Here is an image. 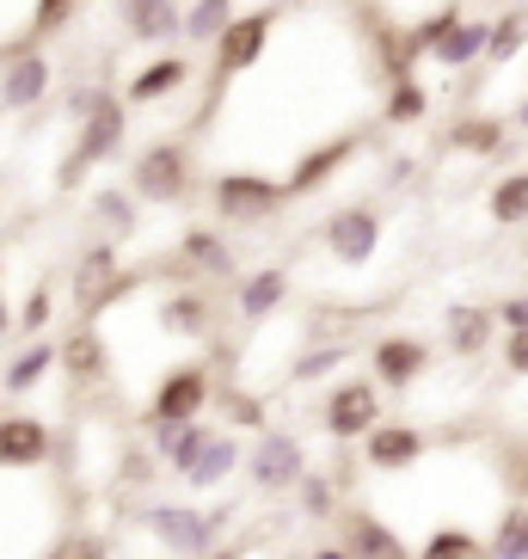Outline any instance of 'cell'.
I'll use <instances>...</instances> for the list:
<instances>
[{
  "instance_id": "6da1fadb",
  "label": "cell",
  "mask_w": 528,
  "mask_h": 559,
  "mask_svg": "<svg viewBox=\"0 0 528 559\" xmlns=\"http://www.w3.org/2000/svg\"><path fill=\"white\" fill-rule=\"evenodd\" d=\"M130 191L142 203H184L191 198V154H184V142H166V135L148 142L130 166Z\"/></svg>"
},
{
  "instance_id": "7a4b0ae2",
  "label": "cell",
  "mask_w": 528,
  "mask_h": 559,
  "mask_svg": "<svg viewBox=\"0 0 528 559\" xmlns=\"http://www.w3.org/2000/svg\"><path fill=\"white\" fill-rule=\"evenodd\" d=\"M123 135H130V111L117 99H105L99 111L81 123V142H74V154L62 160V191H74L81 185V173L86 166H105V160H117V148H123Z\"/></svg>"
},
{
  "instance_id": "3957f363",
  "label": "cell",
  "mask_w": 528,
  "mask_h": 559,
  "mask_svg": "<svg viewBox=\"0 0 528 559\" xmlns=\"http://www.w3.org/2000/svg\"><path fill=\"white\" fill-rule=\"evenodd\" d=\"M320 425H326V437H338V443H363L375 425H387V418H381V388L369 376H350L345 388H332Z\"/></svg>"
},
{
  "instance_id": "277c9868",
  "label": "cell",
  "mask_w": 528,
  "mask_h": 559,
  "mask_svg": "<svg viewBox=\"0 0 528 559\" xmlns=\"http://www.w3.org/2000/svg\"><path fill=\"white\" fill-rule=\"evenodd\" d=\"M209 198H215L221 222H264V215L289 198V185L271 179V173H221Z\"/></svg>"
},
{
  "instance_id": "5b68a950",
  "label": "cell",
  "mask_w": 528,
  "mask_h": 559,
  "mask_svg": "<svg viewBox=\"0 0 528 559\" xmlns=\"http://www.w3.org/2000/svg\"><path fill=\"white\" fill-rule=\"evenodd\" d=\"M209 406V369L203 362H179L166 369L160 388H154V425H197V412Z\"/></svg>"
},
{
  "instance_id": "8992f818",
  "label": "cell",
  "mask_w": 528,
  "mask_h": 559,
  "mask_svg": "<svg viewBox=\"0 0 528 559\" xmlns=\"http://www.w3.org/2000/svg\"><path fill=\"white\" fill-rule=\"evenodd\" d=\"M301 479H308L301 443L289 437V430H264L259 449H252V486H259V492H289V486H301Z\"/></svg>"
},
{
  "instance_id": "52a82bcc",
  "label": "cell",
  "mask_w": 528,
  "mask_h": 559,
  "mask_svg": "<svg viewBox=\"0 0 528 559\" xmlns=\"http://www.w3.org/2000/svg\"><path fill=\"white\" fill-rule=\"evenodd\" d=\"M320 240H326V252L338 264H369V259H375V247H381V215L363 210V203H350V210L326 215Z\"/></svg>"
},
{
  "instance_id": "ba28073f",
  "label": "cell",
  "mask_w": 528,
  "mask_h": 559,
  "mask_svg": "<svg viewBox=\"0 0 528 559\" xmlns=\"http://www.w3.org/2000/svg\"><path fill=\"white\" fill-rule=\"evenodd\" d=\"M271 32H277V7H259V13H240L228 25V37L215 44V74H240L271 50Z\"/></svg>"
},
{
  "instance_id": "9c48e42d",
  "label": "cell",
  "mask_w": 528,
  "mask_h": 559,
  "mask_svg": "<svg viewBox=\"0 0 528 559\" xmlns=\"http://www.w3.org/2000/svg\"><path fill=\"white\" fill-rule=\"evenodd\" d=\"M148 528L160 535L172 554H191V559H209L215 535H221V523L215 516H203V510H184V504H160L148 510Z\"/></svg>"
},
{
  "instance_id": "30bf717a",
  "label": "cell",
  "mask_w": 528,
  "mask_h": 559,
  "mask_svg": "<svg viewBox=\"0 0 528 559\" xmlns=\"http://www.w3.org/2000/svg\"><path fill=\"white\" fill-rule=\"evenodd\" d=\"M44 93H50V62L37 44H19L7 74H0V111H32Z\"/></svg>"
},
{
  "instance_id": "8fae6325",
  "label": "cell",
  "mask_w": 528,
  "mask_h": 559,
  "mask_svg": "<svg viewBox=\"0 0 528 559\" xmlns=\"http://www.w3.org/2000/svg\"><path fill=\"white\" fill-rule=\"evenodd\" d=\"M37 461H50V425L19 412V418H0V467L7 474H25Z\"/></svg>"
},
{
  "instance_id": "7c38bea8",
  "label": "cell",
  "mask_w": 528,
  "mask_h": 559,
  "mask_svg": "<svg viewBox=\"0 0 528 559\" xmlns=\"http://www.w3.org/2000/svg\"><path fill=\"white\" fill-rule=\"evenodd\" d=\"M418 455H424V430L418 425H375L363 437V461L375 474H406Z\"/></svg>"
},
{
  "instance_id": "4fadbf2b",
  "label": "cell",
  "mask_w": 528,
  "mask_h": 559,
  "mask_svg": "<svg viewBox=\"0 0 528 559\" xmlns=\"http://www.w3.org/2000/svg\"><path fill=\"white\" fill-rule=\"evenodd\" d=\"M111 13L130 25L135 44H172V37H184V13L172 0H111Z\"/></svg>"
},
{
  "instance_id": "5bb4252c",
  "label": "cell",
  "mask_w": 528,
  "mask_h": 559,
  "mask_svg": "<svg viewBox=\"0 0 528 559\" xmlns=\"http://www.w3.org/2000/svg\"><path fill=\"white\" fill-rule=\"evenodd\" d=\"M62 369H68V381H74V388H99V381L111 376V350H105L99 326H68Z\"/></svg>"
},
{
  "instance_id": "9a60e30c",
  "label": "cell",
  "mask_w": 528,
  "mask_h": 559,
  "mask_svg": "<svg viewBox=\"0 0 528 559\" xmlns=\"http://www.w3.org/2000/svg\"><path fill=\"white\" fill-rule=\"evenodd\" d=\"M369 369H375V381H387V388H412L430 369V350L418 345V338H406V332H394V338H381V345L369 350Z\"/></svg>"
},
{
  "instance_id": "2e32d148",
  "label": "cell",
  "mask_w": 528,
  "mask_h": 559,
  "mask_svg": "<svg viewBox=\"0 0 528 559\" xmlns=\"http://www.w3.org/2000/svg\"><path fill=\"white\" fill-rule=\"evenodd\" d=\"M497 332H504V326H497V308H479V301H461V308L443 313V338H448L455 357H479Z\"/></svg>"
},
{
  "instance_id": "e0dca14e",
  "label": "cell",
  "mask_w": 528,
  "mask_h": 559,
  "mask_svg": "<svg viewBox=\"0 0 528 559\" xmlns=\"http://www.w3.org/2000/svg\"><path fill=\"white\" fill-rule=\"evenodd\" d=\"M338 547H345L350 559H412V547L399 542L381 516H369V510L345 516V542H338Z\"/></svg>"
},
{
  "instance_id": "ac0fdd59",
  "label": "cell",
  "mask_w": 528,
  "mask_h": 559,
  "mask_svg": "<svg viewBox=\"0 0 528 559\" xmlns=\"http://www.w3.org/2000/svg\"><path fill=\"white\" fill-rule=\"evenodd\" d=\"M179 259H184V271H197V277H233V252H228V240L215 228H184V240H179Z\"/></svg>"
},
{
  "instance_id": "d6986e66",
  "label": "cell",
  "mask_w": 528,
  "mask_h": 559,
  "mask_svg": "<svg viewBox=\"0 0 528 559\" xmlns=\"http://www.w3.org/2000/svg\"><path fill=\"white\" fill-rule=\"evenodd\" d=\"M240 467V443H233L228 430H215L209 443H203V455L191 461V474H184V486H197V492H215V486H228V474Z\"/></svg>"
},
{
  "instance_id": "ffe728a7",
  "label": "cell",
  "mask_w": 528,
  "mask_h": 559,
  "mask_svg": "<svg viewBox=\"0 0 528 559\" xmlns=\"http://www.w3.org/2000/svg\"><path fill=\"white\" fill-rule=\"evenodd\" d=\"M350 154H357V135H350V142H332V148H314V154H301L296 160V173H289V198H308V191H320V185L332 179V173H338V166L350 160Z\"/></svg>"
},
{
  "instance_id": "44dd1931",
  "label": "cell",
  "mask_w": 528,
  "mask_h": 559,
  "mask_svg": "<svg viewBox=\"0 0 528 559\" xmlns=\"http://www.w3.org/2000/svg\"><path fill=\"white\" fill-rule=\"evenodd\" d=\"M56 362H62V345H50V338H32V345H25V357L7 362L0 388H7V394H32V388H37L44 376H50Z\"/></svg>"
},
{
  "instance_id": "7402d4cb",
  "label": "cell",
  "mask_w": 528,
  "mask_h": 559,
  "mask_svg": "<svg viewBox=\"0 0 528 559\" xmlns=\"http://www.w3.org/2000/svg\"><path fill=\"white\" fill-rule=\"evenodd\" d=\"M184 81H191V62H184V56H160V62H148L130 81V105H154V99H166V93H179Z\"/></svg>"
},
{
  "instance_id": "603a6c76",
  "label": "cell",
  "mask_w": 528,
  "mask_h": 559,
  "mask_svg": "<svg viewBox=\"0 0 528 559\" xmlns=\"http://www.w3.org/2000/svg\"><path fill=\"white\" fill-rule=\"evenodd\" d=\"M160 326L179 332V338H209V326H215L209 296H203V289H184V296H172V301L160 308Z\"/></svg>"
},
{
  "instance_id": "cb8c5ba5",
  "label": "cell",
  "mask_w": 528,
  "mask_h": 559,
  "mask_svg": "<svg viewBox=\"0 0 528 559\" xmlns=\"http://www.w3.org/2000/svg\"><path fill=\"white\" fill-rule=\"evenodd\" d=\"M283 296H289V271H252L247 283H240V320H264V313H277Z\"/></svg>"
},
{
  "instance_id": "d4e9b609",
  "label": "cell",
  "mask_w": 528,
  "mask_h": 559,
  "mask_svg": "<svg viewBox=\"0 0 528 559\" xmlns=\"http://www.w3.org/2000/svg\"><path fill=\"white\" fill-rule=\"evenodd\" d=\"M492 50V25H479V19H461L455 32L436 44V62L443 68H467V62H479V56Z\"/></svg>"
},
{
  "instance_id": "484cf974",
  "label": "cell",
  "mask_w": 528,
  "mask_h": 559,
  "mask_svg": "<svg viewBox=\"0 0 528 559\" xmlns=\"http://www.w3.org/2000/svg\"><path fill=\"white\" fill-rule=\"evenodd\" d=\"M233 19H240L233 13V0H197V7L184 13V37H191V44H221Z\"/></svg>"
},
{
  "instance_id": "4316f807",
  "label": "cell",
  "mask_w": 528,
  "mask_h": 559,
  "mask_svg": "<svg viewBox=\"0 0 528 559\" xmlns=\"http://www.w3.org/2000/svg\"><path fill=\"white\" fill-rule=\"evenodd\" d=\"M485 210H492L497 228H523V222H528V173L497 179V185H492V203H485Z\"/></svg>"
},
{
  "instance_id": "83f0119b",
  "label": "cell",
  "mask_w": 528,
  "mask_h": 559,
  "mask_svg": "<svg viewBox=\"0 0 528 559\" xmlns=\"http://www.w3.org/2000/svg\"><path fill=\"white\" fill-rule=\"evenodd\" d=\"M511 123H497V117H461L455 130H448V142L455 148H473V154H504V142H511Z\"/></svg>"
},
{
  "instance_id": "f1b7e54d",
  "label": "cell",
  "mask_w": 528,
  "mask_h": 559,
  "mask_svg": "<svg viewBox=\"0 0 528 559\" xmlns=\"http://www.w3.org/2000/svg\"><path fill=\"white\" fill-rule=\"evenodd\" d=\"M523 44H528V7L516 0V7H504V13L492 19V50L485 56H492V62H511Z\"/></svg>"
},
{
  "instance_id": "f546056e",
  "label": "cell",
  "mask_w": 528,
  "mask_h": 559,
  "mask_svg": "<svg viewBox=\"0 0 528 559\" xmlns=\"http://www.w3.org/2000/svg\"><path fill=\"white\" fill-rule=\"evenodd\" d=\"M485 559H528V504H516L504 523L492 528V542H485Z\"/></svg>"
},
{
  "instance_id": "4dcf8cb0",
  "label": "cell",
  "mask_w": 528,
  "mask_h": 559,
  "mask_svg": "<svg viewBox=\"0 0 528 559\" xmlns=\"http://www.w3.org/2000/svg\"><path fill=\"white\" fill-rule=\"evenodd\" d=\"M93 215H99L117 240H130V234H135V198H130V191H117V185L93 198Z\"/></svg>"
},
{
  "instance_id": "1f68e13d",
  "label": "cell",
  "mask_w": 528,
  "mask_h": 559,
  "mask_svg": "<svg viewBox=\"0 0 528 559\" xmlns=\"http://www.w3.org/2000/svg\"><path fill=\"white\" fill-rule=\"evenodd\" d=\"M418 559H485V542H479V535H467V528H436Z\"/></svg>"
},
{
  "instance_id": "d6a6232c",
  "label": "cell",
  "mask_w": 528,
  "mask_h": 559,
  "mask_svg": "<svg viewBox=\"0 0 528 559\" xmlns=\"http://www.w3.org/2000/svg\"><path fill=\"white\" fill-rule=\"evenodd\" d=\"M424 111H430V99H424V86H418V81H394V86H387V123H394V130L418 123Z\"/></svg>"
},
{
  "instance_id": "836d02e7",
  "label": "cell",
  "mask_w": 528,
  "mask_h": 559,
  "mask_svg": "<svg viewBox=\"0 0 528 559\" xmlns=\"http://www.w3.org/2000/svg\"><path fill=\"white\" fill-rule=\"evenodd\" d=\"M74 13H81V0H37V13H32V37H25V44H44V37H56Z\"/></svg>"
},
{
  "instance_id": "e575fe53",
  "label": "cell",
  "mask_w": 528,
  "mask_h": 559,
  "mask_svg": "<svg viewBox=\"0 0 528 559\" xmlns=\"http://www.w3.org/2000/svg\"><path fill=\"white\" fill-rule=\"evenodd\" d=\"M345 357H350L345 345H326V350H301V357L289 362V376H296V381H320V376H326V369H338V362H345Z\"/></svg>"
},
{
  "instance_id": "d590c367",
  "label": "cell",
  "mask_w": 528,
  "mask_h": 559,
  "mask_svg": "<svg viewBox=\"0 0 528 559\" xmlns=\"http://www.w3.org/2000/svg\"><path fill=\"white\" fill-rule=\"evenodd\" d=\"M296 492H301V510H308L314 523H326L332 510H338V498H332V479H326V474H308Z\"/></svg>"
},
{
  "instance_id": "8d00e7d4",
  "label": "cell",
  "mask_w": 528,
  "mask_h": 559,
  "mask_svg": "<svg viewBox=\"0 0 528 559\" xmlns=\"http://www.w3.org/2000/svg\"><path fill=\"white\" fill-rule=\"evenodd\" d=\"M50 308H56L50 289H32V296H25V308H19V338H37V332L50 326Z\"/></svg>"
},
{
  "instance_id": "74e56055",
  "label": "cell",
  "mask_w": 528,
  "mask_h": 559,
  "mask_svg": "<svg viewBox=\"0 0 528 559\" xmlns=\"http://www.w3.org/2000/svg\"><path fill=\"white\" fill-rule=\"evenodd\" d=\"M504 376H528V332H504Z\"/></svg>"
},
{
  "instance_id": "f35d334b",
  "label": "cell",
  "mask_w": 528,
  "mask_h": 559,
  "mask_svg": "<svg viewBox=\"0 0 528 559\" xmlns=\"http://www.w3.org/2000/svg\"><path fill=\"white\" fill-rule=\"evenodd\" d=\"M497 326H504V332H528V296H504V301H497Z\"/></svg>"
},
{
  "instance_id": "ab89813d",
  "label": "cell",
  "mask_w": 528,
  "mask_h": 559,
  "mask_svg": "<svg viewBox=\"0 0 528 559\" xmlns=\"http://www.w3.org/2000/svg\"><path fill=\"white\" fill-rule=\"evenodd\" d=\"M511 474H516L511 486H516V492L528 498V449H511Z\"/></svg>"
},
{
  "instance_id": "60d3db41",
  "label": "cell",
  "mask_w": 528,
  "mask_h": 559,
  "mask_svg": "<svg viewBox=\"0 0 528 559\" xmlns=\"http://www.w3.org/2000/svg\"><path fill=\"white\" fill-rule=\"evenodd\" d=\"M81 559H105V542H81Z\"/></svg>"
},
{
  "instance_id": "b9f144b4",
  "label": "cell",
  "mask_w": 528,
  "mask_h": 559,
  "mask_svg": "<svg viewBox=\"0 0 528 559\" xmlns=\"http://www.w3.org/2000/svg\"><path fill=\"white\" fill-rule=\"evenodd\" d=\"M308 559H350L345 547H320V554H308Z\"/></svg>"
},
{
  "instance_id": "7bdbcfd3",
  "label": "cell",
  "mask_w": 528,
  "mask_h": 559,
  "mask_svg": "<svg viewBox=\"0 0 528 559\" xmlns=\"http://www.w3.org/2000/svg\"><path fill=\"white\" fill-rule=\"evenodd\" d=\"M7 332H13V313H7V301H0V338H7Z\"/></svg>"
},
{
  "instance_id": "ee69618b",
  "label": "cell",
  "mask_w": 528,
  "mask_h": 559,
  "mask_svg": "<svg viewBox=\"0 0 528 559\" xmlns=\"http://www.w3.org/2000/svg\"><path fill=\"white\" fill-rule=\"evenodd\" d=\"M516 123H523V130H528V105H523V111H516Z\"/></svg>"
},
{
  "instance_id": "f6af8a7d",
  "label": "cell",
  "mask_w": 528,
  "mask_h": 559,
  "mask_svg": "<svg viewBox=\"0 0 528 559\" xmlns=\"http://www.w3.org/2000/svg\"><path fill=\"white\" fill-rule=\"evenodd\" d=\"M485 7H516V0H485Z\"/></svg>"
},
{
  "instance_id": "bcb514c9",
  "label": "cell",
  "mask_w": 528,
  "mask_h": 559,
  "mask_svg": "<svg viewBox=\"0 0 528 559\" xmlns=\"http://www.w3.org/2000/svg\"><path fill=\"white\" fill-rule=\"evenodd\" d=\"M209 559H240V554H209Z\"/></svg>"
}]
</instances>
